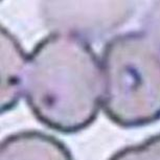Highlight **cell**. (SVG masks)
<instances>
[{
	"label": "cell",
	"instance_id": "obj_1",
	"mask_svg": "<svg viewBox=\"0 0 160 160\" xmlns=\"http://www.w3.org/2000/svg\"><path fill=\"white\" fill-rule=\"evenodd\" d=\"M23 98L49 129L66 134L85 130L102 108V62L85 40L51 32L28 57Z\"/></svg>",
	"mask_w": 160,
	"mask_h": 160
},
{
	"label": "cell",
	"instance_id": "obj_2",
	"mask_svg": "<svg viewBox=\"0 0 160 160\" xmlns=\"http://www.w3.org/2000/svg\"><path fill=\"white\" fill-rule=\"evenodd\" d=\"M102 109L115 125L138 128L160 119V44L147 32L112 38L102 55Z\"/></svg>",
	"mask_w": 160,
	"mask_h": 160
},
{
	"label": "cell",
	"instance_id": "obj_3",
	"mask_svg": "<svg viewBox=\"0 0 160 160\" xmlns=\"http://www.w3.org/2000/svg\"><path fill=\"white\" fill-rule=\"evenodd\" d=\"M42 17L52 32L96 40L122 26L132 16L131 1H44Z\"/></svg>",
	"mask_w": 160,
	"mask_h": 160
},
{
	"label": "cell",
	"instance_id": "obj_4",
	"mask_svg": "<svg viewBox=\"0 0 160 160\" xmlns=\"http://www.w3.org/2000/svg\"><path fill=\"white\" fill-rule=\"evenodd\" d=\"M0 160H74L58 138L39 131L12 134L1 141Z\"/></svg>",
	"mask_w": 160,
	"mask_h": 160
},
{
	"label": "cell",
	"instance_id": "obj_5",
	"mask_svg": "<svg viewBox=\"0 0 160 160\" xmlns=\"http://www.w3.org/2000/svg\"><path fill=\"white\" fill-rule=\"evenodd\" d=\"M28 57L17 39L1 26V113L16 107L23 96Z\"/></svg>",
	"mask_w": 160,
	"mask_h": 160
},
{
	"label": "cell",
	"instance_id": "obj_6",
	"mask_svg": "<svg viewBox=\"0 0 160 160\" xmlns=\"http://www.w3.org/2000/svg\"><path fill=\"white\" fill-rule=\"evenodd\" d=\"M109 160H160V134L119 150Z\"/></svg>",
	"mask_w": 160,
	"mask_h": 160
},
{
	"label": "cell",
	"instance_id": "obj_7",
	"mask_svg": "<svg viewBox=\"0 0 160 160\" xmlns=\"http://www.w3.org/2000/svg\"><path fill=\"white\" fill-rule=\"evenodd\" d=\"M144 28L148 34L160 44V1L155 2L146 15Z\"/></svg>",
	"mask_w": 160,
	"mask_h": 160
}]
</instances>
